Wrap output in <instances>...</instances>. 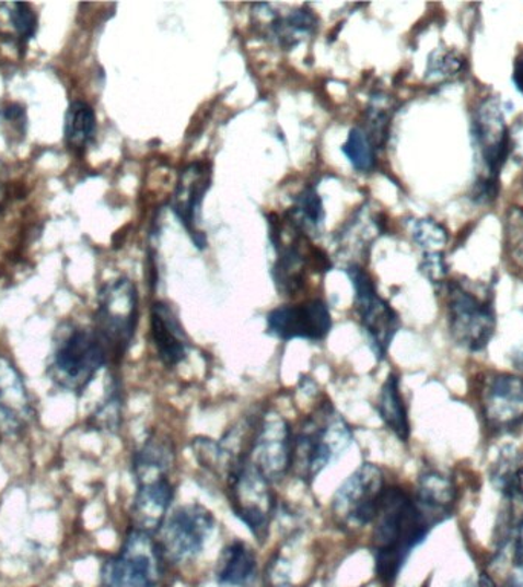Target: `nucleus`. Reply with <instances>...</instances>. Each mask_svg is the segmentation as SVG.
I'll return each instance as SVG.
<instances>
[{"label": "nucleus", "mask_w": 523, "mask_h": 587, "mask_svg": "<svg viewBox=\"0 0 523 587\" xmlns=\"http://www.w3.org/2000/svg\"><path fill=\"white\" fill-rule=\"evenodd\" d=\"M106 364L109 355L98 333L75 328L57 343L48 374L61 390L82 395Z\"/></svg>", "instance_id": "obj_4"}, {"label": "nucleus", "mask_w": 523, "mask_h": 587, "mask_svg": "<svg viewBox=\"0 0 523 587\" xmlns=\"http://www.w3.org/2000/svg\"><path fill=\"white\" fill-rule=\"evenodd\" d=\"M448 308L450 332L457 347L470 352L486 349L496 328L491 306L452 282L448 285Z\"/></svg>", "instance_id": "obj_11"}, {"label": "nucleus", "mask_w": 523, "mask_h": 587, "mask_svg": "<svg viewBox=\"0 0 523 587\" xmlns=\"http://www.w3.org/2000/svg\"><path fill=\"white\" fill-rule=\"evenodd\" d=\"M97 120L94 109L88 103L74 102L69 106L65 136L68 144L74 149H83L94 137Z\"/></svg>", "instance_id": "obj_25"}, {"label": "nucleus", "mask_w": 523, "mask_h": 587, "mask_svg": "<svg viewBox=\"0 0 523 587\" xmlns=\"http://www.w3.org/2000/svg\"><path fill=\"white\" fill-rule=\"evenodd\" d=\"M137 326V287L128 279L107 283L100 293L94 331L105 344L111 364L120 363L129 351Z\"/></svg>", "instance_id": "obj_6"}, {"label": "nucleus", "mask_w": 523, "mask_h": 587, "mask_svg": "<svg viewBox=\"0 0 523 587\" xmlns=\"http://www.w3.org/2000/svg\"><path fill=\"white\" fill-rule=\"evenodd\" d=\"M210 183V167L204 163H195L183 172L178 187L173 195V213L178 216L181 224L186 226L198 248L206 247V237L198 230V214Z\"/></svg>", "instance_id": "obj_17"}, {"label": "nucleus", "mask_w": 523, "mask_h": 587, "mask_svg": "<svg viewBox=\"0 0 523 587\" xmlns=\"http://www.w3.org/2000/svg\"><path fill=\"white\" fill-rule=\"evenodd\" d=\"M325 219L321 196L314 189L302 191L288 213L292 228L302 234H311L322 225Z\"/></svg>", "instance_id": "obj_24"}, {"label": "nucleus", "mask_w": 523, "mask_h": 587, "mask_svg": "<svg viewBox=\"0 0 523 587\" xmlns=\"http://www.w3.org/2000/svg\"><path fill=\"white\" fill-rule=\"evenodd\" d=\"M421 270L433 283H441L444 275L448 274L444 257L437 251L426 256L425 263L421 265Z\"/></svg>", "instance_id": "obj_33"}, {"label": "nucleus", "mask_w": 523, "mask_h": 587, "mask_svg": "<svg viewBox=\"0 0 523 587\" xmlns=\"http://www.w3.org/2000/svg\"><path fill=\"white\" fill-rule=\"evenodd\" d=\"M292 428L277 413L259 416L248 459L268 482L282 481L290 473Z\"/></svg>", "instance_id": "obj_12"}, {"label": "nucleus", "mask_w": 523, "mask_h": 587, "mask_svg": "<svg viewBox=\"0 0 523 587\" xmlns=\"http://www.w3.org/2000/svg\"><path fill=\"white\" fill-rule=\"evenodd\" d=\"M386 485L382 468L363 463L336 491L330 514L338 528L359 531L374 521Z\"/></svg>", "instance_id": "obj_9"}, {"label": "nucleus", "mask_w": 523, "mask_h": 587, "mask_svg": "<svg viewBox=\"0 0 523 587\" xmlns=\"http://www.w3.org/2000/svg\"><path fill=\"white\" fill-rule=\"evenodd\" d=\"M217 520L213 514L199 504L183 505L168 514L158 529V550L164 562L173 565L194 562L213 535Z\"/></svg>", "instance_id": "obj_8"}, {"label": "nucleus", "mask_w": 523, "mask_h": 587, "mask_svg": "<svg viewBox=\"0 0 523 587\" xmlns=\"http://www.w3.org/2000/svg\"><path fill=\"white\" fill-rule=\"evenodd\" d=\"M303 239L305 236L300 234L298 239L291 244L277 247L279 257L272 267V279H275L277 291L284 297H292L305 286L310 265H313L318 271H326V268H329L328 259L325 256L318 255L317 251H303L300 247Z\"/></svg>", "instance_id": "obj_18"}, {"label": "nucleus", "mask_w": 523, "mask_h": 587, "mask_svg": "<svg viewBox=\"0 0 523 587\" xmlns=\"http://www.w3.org/2000/svg\"><path fill=\"white\" fill-rule=\"evenodd\" d=\"M23 115V107L19 105H11L5 110L7 120L15 121L19 120Z\"/></svg>", "instance_id": "obj_36"}, {"label": "nucleus", "mask_w": 523, "mask_h": 587, "mask_svg": "<svg viewBox=\"0 0 523 587\" xmlns=\"http://www.w3.org/2000/svg\"><path fill=\"white\" fill-rule=\"evenodd\" d=\"M259 8L265 34L282 48H292V46L300 44L303 38L313 36L317 30V17L313 11L306 10V8H299L287 15L276 14L275 11H265L264 5H259Z\"/></svg>", "instance_id": "obj_20"}, {"label": "nucleus", "mask_w": 523, "mask_h": 587, "mask_svg": "<svg viewBox=\"0 0 523 587\" xmlns=\"http://www.w3.org/2000/svg\"><path fill=\"white\" fill-rule=\"evenodd\" d=\"M137 494H135L132 528L155 536L158 529L168 516V509L175 498V486L168 474L135 476Z\"/></svg>", "instance_id": "obj_14"}, {"label": "nucleus", "mask_w": 523, "mask_h": 587, "mask_svg": "<svg viewBox=\"0 0 523 587\" xmlns=\"http://www.w3.org/2000/svg\"><path fill=\"white\" fill-rule=\"evenodd\" d=\"M150 336L156 349L158 359L168 369L179 366L188 355V337L184 332L175 309L164 302L152 306L150 314Z\"/></svg>", "instance_id": "obj_19"}, {"label": "nucleus", "mask_w": 523, "mask_h": 587, "mask_svg": "<svg viewBox=\"0 0 523 587\" xmlns=\"http://www.w3.org/2000/svg\"><path fill=\"white\" fill-rule=\"evenodd\" d=\"M511 587H523V570H519V574L514 575Z\"/></svg>", "instance_id": "obj_37"}, {"label": "nucleus", "mask_w": 523, "mask_h": 587, "mask_svg": "<svg viewBox=\"0 0 523 587\" xmlns=\"http://www.w3.org/2000/svg\"><path fill=\"white\" fill-rule=\"evenodd\" d=\"M473 140L480 164L476 198L491 202L498 196L499 175L510 153V130L498 98L484 99L476 109Z\"/></svg>", "instance_id": "obj_3"}, {"label": "nucleus", "mask_w": 523, "mask_h": 587, "mask_svg": "<svg viewBox=\"0 0 523 587\" xmlns=\"http://www.w3.org/2000/svg\"><path fill=\"white\" fill-rule=\"evenodd\" d=\"M514 562L518 570H523V517L521 524L518 525L516 540H514Z\"/></svg>", "instance_id": "obj_34"}, {"label": "nucleus", "mask_w": 523, "mask_h": 587, "mask_svg": "<svg viewBox=\"0 0 523 587\" xmlns=\"http://www.w3.org/2000/svg\"><path fill=\"white\" fill-rule=\"evenodd\" d=\"M452 587H478V586H473L472 583H468V582H460V583H456V585H453Z\"/></svg>", "instance_id": "obj_38"}, {"label": "nucleus", "mask_w": 523, "mask_h": 587, "mask_svg": "<svg viewBox=\"0 0 523 587\" xmlns=\"http://www.w3.org/2000/svg\"><path fill=\"white\" fill-rule=\"evenodd\" d=\"M333 318L323 301L284 305L272 309L267 317V331L277 340H306L318 343L329 336Z\"/></svg>", "instance_id": "obj_13"}, {"label": "nucleus", "mask_w": 523, "mask_h": 587, "mask_svg": "<svg viewBox=\"0 0 523 587\" xmlns=\"http://www.w3.org/2000/svg\"><path fill=\"white\" fill-rule=\"evenodd\" d=\"M257 559L255 551L242 540H233L221 552L217 567L219 587H256Z\"/></svg>", "instance_id": "obj_21"}, {"label": "nucleus", "mask_w": 523, "mask_h": 587, "mask_svg": "<svg viewBox=\"0 0 523 587\" xmlns=\"http://www.w3.org/2000/svg\"><path fill=\"white\" fill-rule=\"evenodd\" d=\"M392 114L394 110H392L390 99L386 97L372 99V105L367 113V128L363 130L376 151L386 144L387 137H390Z\"/></svg>", "instance_id": "obj_26"}, {"label": "nucleus", "mask_w": 523, "mask_h": 587, "mask_svg": "<svg viewBox=\"0 0 523 587\" xmlns=\"http://www.w3.org/2000/svg\"><path fill=\"white\" fill-rule=\"evenodd\" d=\"M463 61L456 52H433L430 56L427 77L444 79V77L455 75L463 68Z\"/></svg>", "instance_id": "obj_31"}, {"label": "nucleus", "mask_w": 523, "mask_h": 587, "mask_svg": "<svg viewBox=\"0 0 523 587\" xmlns=\"http://www.w3.org/2000/svg\"><path fill=\"white\" fill-rule=\"evenodd\" d=\"M507 248L511 259L523 270V209L513 207L505 222Z\"/></svg>", "instance_id": "obj_29"}, {"label": "nucleus", "mask_w": 523, "mask_h": 587, "mask_svg": "<svg viewBox=\"0 0 523 587\" xmlns=\"http://www.w3.org/2000/svg\"><path fill=\"white\" fill-rule=\"evenodd\" d=\"M225 486L234 516L248 528L257 542L265 543L276 512L272 483L245 456L230 467Z\"/></svg>", "instance_id": "obj_5"}, {"label": "nucleus", "mask_w": 523, "mask_h": 587, "mask_svg": "<svg viewBox=\"0 0 523 587\" xmlns=\"http://www.w3.org/2000/svg\"><path fill=\"white\" fill-rule=\"evenodd\" d=\"M353 443L352 428L330 401H322L292 432L290 473L306 483L337 462Z\"/></svg>", "instance_id": "obj_2"}, {"label": "nucleus", "mask_w": 523, "mask_h": 587, "mask_svg": "<svg viewBox=\"0 0 523 587\" xmlns=\"http://www.w3.org/2000/svg\"><path fill=\"white\" fill-rule=\"evenodd\" d=\"M415 498L419 506L437 521V525H440L449 519L452 513L456 498L455 485L438 471H426L419 478Z\"/></svg>", "instance_id": "obj_22"}, {"label": "nucleus", "mask_w": 523, "mask_h": 587, "mask_svg": "<svg viewBox=\"0 0 523 587\" xmlns=\"http://www.w3.org/2000/svg\"><path fill=\"white\" fill-rule=\"evenodd\" d=\"M348 275L356 291L357 314L361 328L367 333L369 347L376 359L384 360L399 329L398 314L379 294L371 275L363 268L351 265Z\"/></svg>", "instance_id": "obj_10"}, {"label": "nucleus", "mask_w": 523, "mask_h": 587, "mask_svg": "<svg viewBox=\"0 0 523 587\" xmlns=\"http://www.w3.org/2000/svg\"><path fill=\"white\" fill-rule=\"evenodd\" d=\"M120 387L117 383H114V386L111 387V394L107 395L106 401L98 407L97 412H95L94 424L95 427L100 430H105V432H115L121 424V395Z\"/></svg>", "instance_id": "obj_28"}, {"label": "nucleus", "mask_w": 523, "mask_h": 587, "mask_svg": "<svg viewBox=\"0 0 523 587\" xmlns=\"http://www.w3.org/2000/svg\"><path fill=\"white\" fill-rule=\"evenodd\" d=\"M414 239L422 248H441L448 242V232L432 219H422L414 226Z\"/></svg>", "instance_id": "obj_30"}, {"label": "nucleus", "mask_w": 523, "mask_h": 587, "mask_svg": "<svg viewBox=\"0 0 523 587\" xmlns=\"http://www.w3.org/2000/svg\"><path fill=\"white\" fill-rule=\"evenodd\" d=\"M164 563L155 537L130 528L121 550L103 563L102 587H160Z\"/></svg>", "instance_id": "obj_7"}, {"label": "nucleus", "mask_w": 523, "mask_h": 587, "mask_svg": "<svg viewBox=\"0 0 523 587\" xmlns=\"http://www.w3.org/2000/svg\"><path fill=\"white\" fill-rule=\"evenodd\" d=\"M519 364H521V367L523 369V354L519 356Z\"/></svg>", "instance_id": "obj_39"}, {"label": "nucleus", "mask_w": 523, "mask_h": 587, "mask_svg": "<svg viewBox=\"0 0 523 587\" xmlns=\"http://www.w3.org/2000/svg\"><path fill=\"white\" fill-rule=\"evenodd\" d=\"M483 413L493 430L514 428L523 422V378L501 374L483 390Z\"/></svg>", "instance_id": "obj_16"}, {"label": "nucleus", "mask_w": 523, "mask_h": 587, "mask_svg": "<svg viewBox=\"0 0 523 587\" xmlns=\"http://www.w3.org/2000/svg\"><path fill=\"white\" fill-rule=\"evenodd\" d=\"M34 409L21 372L0 356V437L21 436L33 421Z\"/></svg>", "instance_id": "obj_15"}, {"label": "nucleus", "mask_w": 523, "mask_h": 587, "mask_svg": "<svg viewBox=\"0 0 523 587\" xmlns=\"http://www.w3.org/2000/svg\"><path fill=\"white\" fill-rule=\"evenodd\" d=\"M376 412L382 418L384 425L391 430L402 443H407L410 437V422L407 416V407L399 390V378L391 374L380 391L376 401Z\"/></svg>", "instance_id": "obj_23"}, {"label": "nucleus", "mask_w": 523, "mask_h": 587, "mask_svg": "<svg viewBox=\"0 0 523 587\" xmlns=\"http://www.w3.org/2000/svg\"><path fill=\"white\" fill-rule=\"evenodd\" d=\"M511 79H513L516 90L523 95V54L514 61L513 77Z\"/></svg>", "instance_id": "obj_35"}, {"label": "nucleus", "mask_w": 523, "mask_h": 587, "mask_svg": "<svg viewBox=\"0 0 523 587\" xmlns=\"http://www.w3.org/2000/svg\"><path fill=\"white\" fill-rule=\"evenodd\" d=\"M375 152L374 144L371 143L363 129L356 128L349 132L344 153L356 171L371 172L375 166Z\"/></svg>", "instance_id": "obj_27"}, {"label": "nucleus", "mask_w": 523, "mask_h": 587, "mask_svg": "<svg viewBox=\"0 0 523 587\" xmlns=\"http://www.w3.org/2000/svg\"><path fill=\"white\" fill-rule=\"evenodd\" d=\"M10 22L22 40H30L36 34L37 17L28 3H14L10 11Z\"/></svg>", "instance_id": "obj_32"}, {"label": "nucleus", "mask_w": 523, "mask_h": 587, "mask_svg": "<svg viewBox=\"0 0 523 587\" xmlns=\"http://www.w3.org/2000/svg\"><path fill=\"white\" fill-rule=\"evenodd\" d=\"M372 525L375 573L383 585L392 586L411 552L425 542L437 521L419 506L415 496L399 486H390L384 491Z\"/></svg>", "instance_id": "obj_1"}]
</instances>
